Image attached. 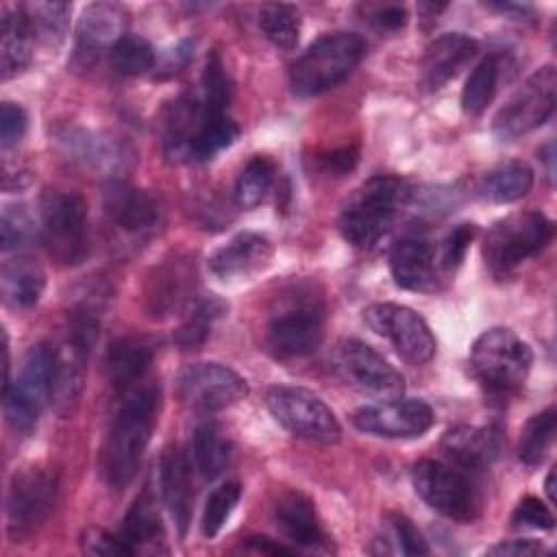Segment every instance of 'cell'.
<instances>
[{
	"label": "cell",
	"mask_w": 557,
	"mask_h": 557,
	"mask_svg": "<svg viewBox=\"0 0 557 557\" xmlns=\"http://www.w3.org/2000/svg\"><path fill=\"white\" fill-rule=\"evenodd\" d=\"M557 429V413L553 407L544 409L542 413H535L527 420L524 429L520 431L518 442V457L527 466H537L546 457Z\"/></svg>",
	"instance_id": "obj_36"
},
{
	"label": "cell",
	"mask_w": 557,
	"mask_h": 557,
	"mask_svg": "<svg viewBox=\"0 0 557 557\" xmlns=\"http://www.w3.org/2000/svg\"><path fill=\"white\" fill-rule=\"evenodd\" d=\"M333 370L352 389L379 400L403 396L400 372L361 339H344L333 350Z\"/></svg>",
	"instance_id": "obj_14"
},
{
	"label": "cell",
	"mask_w": 557,
	"mask_h": 557,
	"mask_svg": "<svg viewBox=\"0 0 557 557\" xmlns=\"http://www.w3.org/2000/svg\"><path fill=\"white\" fill-rule=\"evenodd\" d=\"M272 178H274V163L268 157L255 154L252 159H248L235 181L237 205L244 209L257 207L268 194Z\"/></svg>",
	"instance_id": "obj_37"
},
{
	"label": "cell",
	"mask_w": 557,
	"mask_h": 557,
	"mask_svg": "<svg viewBox=\"0 0 557 557\" xmlns=\"http://www.w3.org/2000/svg\"><path fill=\"white\" fill-rule=\"evenodd\" d=\"M389 270L394 283L403 289L424 292L435 283V255L429 231L413 224L403 231L389 250Z\"/></svg>",
	"instance_id": "obj_19"
},
{
	"label": "cell",
	"mask_w": 557,
	"mask_h": 557,
	"mask_svg": "<svg viewBox=\"0 0 557 557\" xmlns=\"http://www.w3.org/2000/svg\"><path fill=\"white\" fill-rule=\"evenodd\" d=\"M272 252V244L265 235L244 231L209 257V270L222 281H246L270 265Z\"/></svg>",
	"instance_id": "obj_21"
},
{
	"label": "cell",
	"mask_w": 557,
	"mask_h": 557,
	"mask_svg": "<svg viewBox=\"0 0 557 557\" xmlns=\"http://www.w3.org/2000/svg\"><path fill=\"white\" fill-rule=\"evenodd\" d=\"M52 392V348L33 346L22 359L20 374L4 387V416L13 431L28 433L37 424Z\"/></svg>",
	"instance_id": "obj_11"
},
{
	"label": "cell",
	"mask_w": 557,
	"mask_h": 557,
	"mask_svg": "<svg viewBox=\"0 0 557 557\" xmlns=\"http://www.w3.org/2000/svg\"><path fill=\"white\" fill-rule=\"evenodd\" d=\"M159 490L163 505L178 531L185 537L191 520V485H189V463L183 453L170 448L163 453L159 463Z\"/></svg>",
	"instance_id": "obj_26"
},
{
	"label": "cell",
	"mask_w": 557,
	"mask_h": 557,
	"mask_svg": "<svg viewBox=\"0 0 557 557\" xmlns=\"http://www.w3.org/2000/svg\"><path fill=\"white\" fill-rule=\"evenodd\" d=\"M194 292V268L185 259H172L161 265L150 278L148 300L157 313H172L181 309Z\"/></svg>",
	"instance_id": "obj_29"
},
{
	"label": "cell",
	"mask_w": 557,
	"mask_h": 557,
	"mask_svg": "<svg viewBox=\"0 0 557 557\" xmlns=\"http://www.w3.org/2000/svg\"><path fill=\"white\" fill-rule=\"evenodd\" d=\"M120 537L137 553L141 546L154 544L161 537V520L152 494L146 490L135 498L126 511L120 529Z\"/></svg>",
	"instance_id": "obj_34"
},
{
	"label": "cell",
	"mask_w": 557,
	"mask_h": 557,
	"mask_svg": "<svg viewBox=\"0 0 557 557\" xmlns=\"http://www.w3.org/2000/svg\"><path fill=\"white\" fill-rule=\"evenodd\" d=\"M544 490H546V496L550 503H555V468L548 472L546 476V483H544Z\"/></svg>",
	"instance_id": "obj_55"
},
{
	"label": "cell",
	"mask_w": 557,
	"mask_h": 557,
	"mask_svg": "<svg viewBox=\"0 0 557 557\" xmlns=\"http://www.w3.org/2000/svg\"><path fill=\"white\" fill-rule=\"evenodd\" d=\"M479 52V44L463 33H444L435 37L420 61V87L426 91L442 89L455 78Z\"/></svg>",
	"instance_id": "obj_22"
},
{
	"label": "cell",
	"mask_w": 557,
	"mask_h": 557,
	"mask_svg": "<svg viewBox=\"0 0 557 557\" xmlns=\"http://www.w3.org/2000/svg\"><path fill=\"white\" fill-rule=\"evenodd\" d=\"M44 287H46V274L33 257L17 255L2 263L0 294L4 305L13 309L33 307L41 298Z\"/></svg>",
	"instance_id": "obj_28"
},
{
	"label": "cell",
	"mask_w": 557,
	"mask_h": 557,
	"mask_svg": "<svg viewBox=\"0 0 557 557\" xmlns=\"http://www.w3.org/2000/svg\"><path fill=\"white\" fill-rule=\"evenodd\" d=\"M198 96L207 111H226L231 102V81L224 72V65L218 52H211L207 57Z\"/></svg>",
	"instance_id": "obj_43"
},
{
	"label": "cell",
	"mask_w": 557,
	"mask_h": 557,
	"mask_svg": "<svg viewBox=\"0 0 557 557\" xmlns=\"http://www.w3.org/2000/svg\"><path fill=\"white\" fill-rule=\"evenodd\" d=\"M113 70H117L124 76H141L150 70H154L157 54L152 46L139 37V35H124L117 39V44L109 52Z\"/></svg>",
	"instance_id": "obj_41"
},
{
	"label": "cell",
	"mask_w": 557,
	"mask_h": 557,
	"mask_svg": "<svg viewBox=\"0 0 557 557\" xmlns=\"http://www.w3.org/2000/svg\"><path fill=\"white\" fill-rule=\"evenodd\" d=\"M33 20L37 39L48 48H59L67 33L72 4L67 2H35L24 7Z\"/></svg>",
	"instance_id": "obj_39"
},
{
	"label": "cell",
	"mask_w": 557,
	"mask_h": 557,
	"mask_svg": "<svg viewBox=\"0 0 557 557\" xmlns=\"http://www.w3.org/2000/svg\"><path fill=\"white\" fill-rule=\"evenodd\" d=\"M83 550L98 557H113V555H135V550L120 537V533H109L100 529L87 531L83 540Z\"/></svg>",
	"instance_id": "obj_48"
},
{
	"label": "cell",
	"mask_w": 557,
	"mask_h": 557,
	"mask_svg": "<svg viewBox=\"0 0 557 557\" xmlns=\"http://www.w3.org/2000/svg\"><path fill=\"white\" fill-rule=\"evenodd\" d=\"M239 496H242V487L235 481H228L209 494L205 511H202V535L205 537H215L224 529L226 520L231 518V513L235 511V507L239 503Z\"/></svg>",
	"instance_id": "obj_42"
},
{
	"label": "cell",
	"mask_w": 557,
	"mask_h": 557,
	"mask_svg": "<svg viewBox=\"0 0 557 557\" xmlns=\"http://www.w3.org/2000/svg\"><path fill=\"white\" fill-rule=\"evenodd\" d=\"M409 194L407 183L389 174L361 183L342 205L339 231L344 239L357 248L376 246L392 228Z\"/></svg>",
	"instance_id": "obj_2"
},
{
	"label": "cell",
	"mask_w": 557,
	"mask_h": 557,
	"mask_svg": "<svg viewBox=\"0 0 557 557\" xmlns=\"http://www.w3.org/2000/svg\"><path fill=\"white\" fill-rule=\"evenodd\" d=\"M411 483L416 494L437 513L455 522L479 518L481 498L463 472L433 459H422L411 468Z\"/></svg>",
	"instance_id": "obj_10"
},
{
	"label": "cell",
	"mask_w": 557,
	"mask_h": 557,
	"mask_svg": "<svg viewBox=\"0 0 557 557\" xmlns=\"http://www.w3.org/2000/svg\"><path fill=\"white\" fill-rule=\"evenodd\" d=\"M191 54V41L189 39H181L172 50L163 52L161 59H157L154 63V76L157 78H170L174 74H178Z\"/></svg>",
	"instance_id": "obj_51"
},
{
	"label": "cell",
	"mask_w": 557,
	"mask_h": 557,
	"mask_svg": "<svg viewBox=\"0 0 557 557\" xmlns=\"http://www.w3.org/2000/svg\"><path fill=\"white\" fill-rule=\"evenodd\" d=\"M476 235V226L474 224H459L455 226L442 242V250H440V265L444 270H455L461 265L468 246L472 244Z\"/></svg>",
	"instance_id": "obj_46"
},
{
	"label": "cell",
	"mask_w": 557,
	"mask_h": 557,
	"mask_svg": "<svg viewBox=\"0 0 557 557\" xmlns=\"http://www.w3.org/2000/svg\"><path fill=\"white\" fill-rule=\"evenodd\" d=\"M533 187V170L522 161H507L494 168L481 183L483 198L492 202H516Z\"/></svg>",
	"instance_id": "obj_32"
},
{
	"label": "cell",
	"mask_w": 557,
	"mask_h": 557,
	"mask_svg": "<svg viewBox=\"0 0 557 557\" xmlns=\"http://www.w3.org/2000/svg\"><path fill=\"white\" fill-rule=\"evenodd\" d=\"M0 233H2V250H11L22 246L30 233H33V224L28 213L24 211V207H13L7 205L2 209V222H0Z\"/></svg>",
	"instance_id": "obj_45"
},
{
	"label": "cell",
	"mask_w": 557,
	"mask_h": 557,
	"mask_svg": "<svg viewBox=\"0 0 557 557\" xmlns=\"http://www.w3.org/2000/svg\"><path fill=\"white\" fill-rule=\"evenodd\" d=\"M26 113L20 104L4 100L0 107V139H2V148H11L15 146L24 133H26Z\"/></svg>",
	"instance_id": "obj_49"
},
{
	"label": "cell",
	"mask_w": 557,
	"mask_h": 557,
	"mask_svg": "<svg viewBox=\"0 0 557 557\" xmlns=\"http://www.w3.org/2000/svg\"><path fill=\"white\" fill-rule=\"evenodd\" d=\"M366 324L385 337L400 357L411 363H426L435 355V337L429 324L409 307L376 302L363 311Z\"/></svg>",
	"instance_id": "obj_16"
},
{
	"label": "cell",
	"mask_w": 557,
	"mask_h": 557,
	"mask_svg": "<svg viewBox=\"0 0 557 557\" xmlns=\"http://www.w3.org/2000/svg\"><path fill=\"white\" fill-rule=\"evenodd\" d=\"M159 403L161 392L154 383L139 381L124 392L100 450V472L109 487L124 490L133 481L152 437Z\"/></svg>",
	"instance_id": "obj_1"
},
{
	"label": "cell",
	"mask_w": 557,
	"mask_h": 557,
	"mask_svg": "<svg viewBox=\"0 0 557 557\" xmlns=\"http://www.w3.org/2000/svg\"><path fill=\"white\" fill-rule=\"evenodd\" d=\"M274 520L281 531L300 546H320L326 540L313 503L296 490H285L278 494L274 500Z\"/></svg>",
	"instance_id": "obj_27"
},
{
	"label": "cell",
	"mask_w": 557,
	"mask_h": 557,
	"mask_svg": "<svg viewBox=\"0 0 557 557\" xmlns=\"http://www.w3.org/2000/svg\"><path fill=\"white\" fill-rule=\"evenodd\" d=\"M322 170L326 174H333V176H342L346 172H350L357 163V150L355 148H339V150H333L329 152L326 157H322Z\"/></svg>",
	"instance_id": "obj_53"
},
{
	"label": "cell",
	"mask_w": 557,
	"mask_h": 557,
	"mask_svg": "<svg viewBox=\"0 0 557 557\" xmlns=\"http://www.w3.org/2000/svg\"><path fill=\"white\" fill-rule=\"evenodd\" d=\"M154 359V342L146 335H124L109 344L104 352V374L122 392L144 381Z\"/></svg>",
	"instance_id": "obj_24"
},
{
	"label": "cell",
	"mask_w": 557,
	"mask_h": 557,
	"mask_svg": "<svg viewBox=\"0 0 557 557\" xmlns=\"http://www.w3.org/2000/svg\"><path fill=\"white\" fill-rule=\"evenodd\" d=\"M265 405L274 420L296 437L315 444H335L342 435L331 407L305 387L274 385L268 389Z\"/></svg>",
	"instance_id": "obj_9"
},
{
	"label": "cell",
	"mask_w": 557,
	"mask_h": 557,
	"mask_svg": "<svg viewBox=\"0 0 557 557\" xmlns=\"http://www.w3.org/2000/svg\"><path fill=\"white\" fill-rule=\"evenodd\" d=\"M490 555H498V557H531V555H542L546 553L542 542L535 540H507V542H498L492 548H487Z\"/></svg>",
	"instance_id": "obj_52"
},
{
	"label": "cell",
	"mask_w": 557,
	"mask_h": 557,
	"mask_svg": "<svg viewBox=\"0 0 557 557\" xmlns=\"http://www.w3.org/2000/svg\"><path fill=\"white\" fill-rule=\"evenodd\" d=\"M259 28L278 50H294L300 37V13L292 4H263L259 11Z\"/></svg>",
	"instance_id": "obj_35"
},
{
	"label": "cell",
	"mask_w": 557,
	"mask_h": 557,
	"mask_svg": "<svg viewBox=\"0 0 557 557\" xmlns=\"http://www.w3.org/2000/svg\"><path fill=\"white\" fill-rule=\"evenodd\" d=\"M392 535L398 540V546L405 555H426L429 546L422 533L413 527V522L403 513H389L387 516Z\"/></svg>",
	"instance_id": "obj_47"
},
{
	"label": "cell",
	"mask_w": 557,
	"mask_h": 557,
	"mask_svg": "<svg viewBox=\"0 0 557 557\" xmlns=\"http://www.w3.org/2000/svg\"><path fill=\"white\" fill-rule=\"evenodd\" d=\"M226 311V305L220 298H200L194 302L191 313L187 315V320L176 329L174 333V342L183 348L189 346H198L207 339V335L211 333V326L218 322V318Z\"/></svg>",
	"instance_id": "obj_40"
},
{
	"label": "cell",
	"mask_w": 557,
	"mask_h": 557,
	"mask_svg": "<svg viewBox=\"0 0 557 557\" xmlns=\"http://www.w3.org/2000/svg\"><path fill=\"white\" fill-rule=\"evenodd\" d=\"M41 242L59 265H78L87 252V205L76 191H46L41 198Z\"/></svg>",
	"instance_id": "obj_7"
},
{
	"label": "cell",
	"mask_w": 557,
	"mask_h": 557,
	"mask_svg": "<svg viewBox=\"0 0 557 557\" xmlns=\"http://www.w3.org/2000/svg\"><path fill=\"white\" fill-rule=\"evenodd\" d=\"M533 363V352L511 329L494 326L483 331L470 348L472 374L490 392H513L518 389Z\"/></svg>",
	"instance_id": "obj_5"
},
{
	"label": "cell",
	"mask_w": 557,
	"mask_h": 557,
	"mask_svg": "<svg viewBox=\"0 0 557 557\" xmlns=\"http://www.w3.org/2000/svg\"><path fill=\"white\" fill-rule=\"evenodd\" d=\"M35 41L37 33L26 9L4 7L0 22V72L4 81L22 74L28 67Z\"/></svg>",
	"instance_id": "obj_25"
},
{
	"label": "cell",
	"mask_w": 557,
	"mask_h": 557,
	"mask_svg": "<svg viewBox=\"0 0 557 557\" xmlns=\"http://www.w3.org/2000/svg\"><path fill=\"white\" fill-rule=\"evenodd\" d=\"M246 394V381L222 363H187L176 374V396L181 405L194 411H220L239 403Z\"/></svg>",
	"instance_id": "obj_15"
},
{
	"label": "cell",
	"mask_w": 557,
	"mask_h": 557,
	"mask_svg": "<svg viewBox=\"0 0 557 557\" xmlns=\"http://www.w3.org/2000/svg\"><path fill=\"white\" fill-rule=\"evenodd\" d=\"M126 9L117 2L87 4L78 17L74 33L72 67L91 70L104 50L111 52L117 39L126 35Z\"/></svg>",
	"instance_id": "obj_18"
},
{
	"label": "cell",
	"mask_w": 557,
	"mask_h": 557,
	"mask_svg": "<svg viewBox=\"0 0 557 557\" xmlns=\"http://www.w3.org/2000/svg\"><path fill=\"white\" fill-rule=\"evenodd\" d=\"M366 17L379 30L396 33L407 24V11L400 4H368Z\"/></svg>",
	"instance_id": "obj_50"
},
{
	"label": "cell",
	"mask_w": 557,
	"mask_h": 557,
	"mask_svg": "<svg viewBox=\"0 0 557 557\" xmlns=\"http://www.w3.org/2000/svg\"><path fill=\"white\" fill-rule=\"evenodd\" d=\"M500 437L487 426H455L448 429L440 442L444 457L463 470H483L498 457Z\"/></svg>",
	"instance_id": "obj_23"
},
{
	"label": "cell",
	"mask_w": 557,
	"mask_h": 557,
	"mask_svg": "<svg viewBox=\"0 0 557 557\" xmlns=\"http://www.w3.org/2000/svg\"><path fill=\"white\" fill-rule=\"evenodd\" d=\"M557 74L553 65L535 70L498 109L492 131L498 139L511 141L542 126L555 109Z\"/></svg>",
	"instance_id": "obj_13"
},
{
	"label": "cell",
	"mask_w": 557,
	"mask_h": 557,
	"mask_svg": "<svg viewBox=\"0 0 557 557\" xmlns=\"http://www.w3.org/2000/svg\"><path fill=\"white\" fill-rule=\"evenodd\" d=\"M324 337V307L311 296H292L270 318L265 346L276 359H300L315 352Z\"/></svg>",
	"instance_id": "obj_8"
},
{
	"label": "cell",
	"mask_w": 557,
	"mask_h": 557,
	"mask_svg": "<svg viewBox=\"0 0 557 557\" xmlns=\"http://www.w3.org/2000/svg\"><path fill=\"white\" fill-rule=\"evenodd\" d=\"M366 44L355 33L318 37L292 65L289 83L296 96H318L339 85L361 61Z\"/></svg>",
	"instance_id": "obj_4"
},
{
	"label": "cell",
	"mask_w": 557,
	"mask_h": 557,
	"mask_svg": "<svg viewBox=\"0 0 557 557\" xmlns=\"http://www.w3.org/2000/svg\"><path fill=\"white\" fill-rule=\"evenodd\" d=\"M555 524V516L548 509V505H544L540 498L535 496H524L513 516H511V527L513 529H537V531H548Z\"/></svg>",
	"instance_id": "obj_44"
},
{
	"label": "cell",
	"mask_w": 557,
	"mask_h": 557,
	"mask_svg": "<svg viewBox=\"0 0 557 557\" xmlns=\"http://www.w3.org/2000/svg\"><path fill=\"white\" fill-rule=\"evenodd\" d=\"M59 494L54 470L33 466L15 472L7 492V529L15 542L30 537L52 513Z\"/></svg>",
	"instance_id": "obj_12"
},
{
	"label": "cell",
	"mask_w": 557,
	"mask_h": 557,
	"mask_svg": "<svg viewBox=\"0 0 557 557\" xmlns=\"http://www.w3.org/2000/svg\"><path fill=\"white\" fill-rule=\"evenodd\" d=\"M202 102V100H200ZM239 135L237 124L224 111H207L198 124V131L189 144V159L207 161L220 150L228 148Z\"/></svg>",
	"instance_id": "obj_33"
},
{
	"label": "cell",
	"mask_w": 557,
	"mask_h": 557,
	"mask_svg": "<svg viewBox=\"0 0 557 557\" xmlns=\"http://www.w3.org/2000/svg\"><path fill=\"white\" fill-rule=\"evenodd\" d=\"M498 81V63L494 57H485L470 72L463 91H461V109L468 115H479L492 102Z\"/></svg>",
	"instance_id": "obj_38"
},
{
	"label": "cell",
	"mask_w": 557,
	"mask_h": 557,
	"mask_svg": "<svg viewBox=\"0 0 557 557\" xmlns=\"http://www.w3.org/2000/svg\"><path fill=\"white\" fill-rule=\"evenodd\" d=\"M61 146L72 154V159L100 170L115 172L126 163V148L107 135H98L91 131H65L59 135Z\"/></svg>",
	"instance_id": "obj_30"
},
{
	"label": "cell",
	"mask_w": 557,
	"mask_h": 557,
	"mask_svg": "<svg viewBox=\"0 0 557 557\" xmlns=\"http://www.w3.org/2000/svg\"><path fill=\"white\" fill-rule=\"evenodd\" d=\"M248 546H250L252 550L270 553V555H281V553L292 555V553H294V548L283 546V544H276V542H274V540H270V537H250V540H248Z\"/></svg>",
	"instance_id": "obj_54"
},
{
	"label": "cell",
	"mask_w": 557,
	"mask_h": 557,
	"mask_svg": "<svg viewBox=\"0 0 557 557\" xmlns=\"http://www.w3.org/2000/svg\"><path fill=\"white\" fill-rule=\"evenodd\" d=\"M553 222L540 211H518L498 220L485 235L483 257L496 276L511 274L522 261L544 250Z\"/></svg>",
	"instance_id": "obj_6"
},
{
	"label": "cell",
	"mask_w": 557,
	"mask_h": 557,
	"mask_svg": "<svg viewBox=\"0 0 557 557\" xmlns=\"http://www.w3.org/2000/svg\"><path fill=\"white\" fill-rule=\"evenodd\" d=\"M433 409L424 400L403 396L359 407L352 413V424L359 431L387 440L420 437L433 426Z\"/></svg>",
	"instance_id": "obj_17"
},
{
	"label": "cell",
	"mask_w": 557,
	"mask_h": 557,
	"mask_svg": "<svg viewBox=\"0 0 557 557\" xmlns=\"http://www.w3.org/2000/svg\"><path fill=\"white\" fill-rule=\"evenodd\" d=\"M102 209L113 224L133 235L152 233L161 222L157 200L146 189L120 178H109L102 185Z\"/></svg>",
	"instance_id": "obj_20"
},
{
	"label": "cell",
	"mask_w": 557,
	"mask_h": 557,
	"mask_svg": "<svg viewBox=\"0 0 557 557\" xmlns=\"http://www.w3.org/2000/svg\"><path fill=\"white\" fill-rule=\"evenodd\" d=\"M98 335V313L91 305H81L70 313L67 331L52 346V392L50 405L57 416L70 418L81 400L85 366Z\"/></svg>",
	"instance_id": "obj_3"
},
{
	"label": "cell",
	"mask_w": 557,
	"mask_h": 557,
	"mask_svg": "<svg viewBox=\"0 0 557 557\" xmlns=\"http://www.w3.org/2000/svg\"><path fill=\"white\" fill-rule=\"evenodd\" d=\"M191 457L198 474L207 481L215 479L226 468L231 457V442L213 420H205L194 429Z\"/></svg>",
	"instance_id": "obj_31"
}]
</instances>
